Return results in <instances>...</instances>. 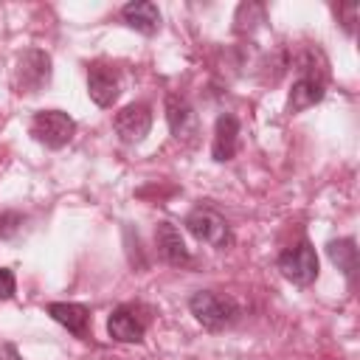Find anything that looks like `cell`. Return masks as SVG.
<instances>
[{"mask_svg":"<svg viewBox=\"0 0 360 360\" xmlns=\"http://www.w3.org/2000/svg\"><path fill=\"white\" fill-rule=\"evenodd\" d=\"M239 149V121L231 112H222L214 124V143H211V155L217 163H225L236 155Z\"/></svg>","mask_w":360,"mask_h":360,"instance_id":"obj_11","label":"cell"},{"mask_svg":"<svg viewBox=\"0 0 360 360\" xmlns=\"http://www.w3.org/2000/svg\"><path fill=\"white\" fill-rule=\"evenodd\" d=\"M48 315L62 323L68 332H73L76 338L87 340L90 338V309L84 304H73V301H53L48 304Z\"/></svg>","mask_w":360,"mask_h":360,"instance_id":"obj_9","label":"cell"},{"mask_svg":"<svg viewBox=\"0 0 360 360\" xmlns=\"http://www.w3.org/2000/svg\"><path fill=\"white\" fill-rule=\"evenodd\" d=\"M321 98H323V79L307 73V76H301V79L292 84L290 98H287V110H290V112H301V110H307V107H315Z\"/></svg>","mask_w":360,"mask_h":360,"instance_id":"obj_14","label":"cell"},{"mask_svg":"<svg viewBox=\"0 0 360 360\" xmlns=\"http://www.w3.org/2000/svg\"><path fill=\"white\" fill-rule=\"evenodd\" d=\"M326 253H329L332 264H338V270L349 278V284H354V273H357V248H354V239L352 236L332 239L326 245Z\"/></svg>","mask_w":360,"mask_h":360,"instance_id":"obj_15","label":"cell"},{"mask_svg":"<svg viewBox=\"0 0 360 360\" xmlns=\"http://www.w3.org/2000/svg\"><path fill=\"white\" fill-rule=\"evenodd\" d=\"M186 228H188V233H191L197 242H205V245L219 248V250L233 242L228 222H225L217 211H211V208H194V211L186 217Z\"/></svg>","mask_w":360,"mask_h":360,"instance_id":"obj_5","label":"cell"},{"mask_svg":"<svg viewBox=\"0 0 360 360\" xmlns=\"http://www.w3.org/2000/svg\"><path fill=\"white\" fill-rule=\"evenodd\" d=\"M17 290V281H14V273L8 267H0V301L11 298Z\"/></svg>","mask_w":360,"mask_h":360,"instance_id":"obj_16","label":"cell"},{"mask_svg":"<svg viewBox=\"0 0 360 360\" xmlns=\"http://www.w3.org/2000/svg\"><path fill=\"white\" fill-rule=\"evenodd\" d=\"M107 332L118 343H141L143 332H146V323L135 315L132 307H115L107 318Z\"/></svg>","mask_w":360,"mask_h":360,"instance_id":"obj_10","label":"cell"},{"mask_svg":"<svg viewBox=\"0 0 360 360\" xmlns=\"http://www.w3.org/2000/svg\"><path fill=\"white\" fill-rule=\"evenodd\" d=\"M87 93H90L93 104L112 107L118 101V96H121V79H118L115 68H110L104 62L90 65V70H87Z\"/></svg>","mask_w":360,"mask_h":360,"instance_id":"obj_7","label":"cell"},{"mask_svg":"<svg viewBox=\"0 0 360 360\" xmlns=\"http://www.w3.org/2000/svg\"><path fill=\"white\" fill-rule=\"evenodd\" d=\"M112 127L118 132V138L124 143H138L149 135L152 129V107L143 104V101H135V104H127L124 110L115 112L112 118Z\"/></svg>","mask_w":360,"mask_h":360,"instance_id":"obj_6","label":"cell"},{"mask_svg":"<svg viewBox=\"0 0 360 360\" xmlns=\"http://www.w3.org/2000/svg\"><path fill=\"white\" fill-rule=\"evenodd\" d=\"M31 138L48 149H62L76 135V121L62 110H39L28 127Z\"/></svg>","mask_w":360,"mask_h":360,"instance_id":"obj_2","label":"cell"},{"mask_svg":"<svg viewBox=\"0 0 360 360\" xmlns=\"http://www.w3.org/2000/svg\"><path fill=\"white\" fill-rule=\"evenodd\" d=\"M0 219H3V222H17L20 217H17V214H3ZM14 228H17V225H3V228H0V236H11V233H14Z\"/></svg>","mask_w":360,"mask_h":360,"instance_id":"obj_17","label":"cell"},{"mask_svg":"<svg viewBox=\"0 0 360 360\" xmlns=\"http://www.w3.org/2000/svg\"><path fill=\"white\" fill-rule=\"evenodd\" d=\"M0 360H22V357L17 354V346H14V343H3V349H0Z\"/></svg>","mask_w":360,"mask_h":360,"instance_id":"obj_18","label":"cell"},{"mask_svg":"<svg viewBox=\"0 0 360 360\" xmlns=\"http://www.w3.org/2000/svg\"><path fill=\"white\" fill-rule=\"evenodd\" d=\"M278 270H281V276L287 281H292L298 287L312 284L318 278V253H315V248L307 239H301L298 245L287 248L278 256Z\"/></svg>","mask_w":360,"mask_h":360,"instance_id":"obj_4","label":"cell"},{"mask_svg":"<svg viewBox=\"0 0 360 360\" xmlns=\"http://www.w3.org/2000/svg\"><path fill=\"white\" fill-rule=\"evenodd\" d=\"M51 82V56L39 48H25L17 56L14 68V87L17 93H39Z\"/></svg>","mask_w":360,"mask_h":360,"instance_id":"obj_3","label":"cell"},{"mask_svg":"<svg viewBox=\"0 0 360 360\" xmlns=\"http://www.w3.org/2000/svg\"><path fill=\"white\" fill-rule=\"evenodd\" d=\"M166 121L177 141H188L197 132V115H194L191 104L174 93L166 96Z\"/></svg>","mask_w":360,"mask_h":360,"instance_id":"obj_12","label":"cell"},{"mask_svg":"<svg viewBox=\"0 0 360 360\" xmlns=\"http://www.w3.org/2000/svg\"><path fill=\"white\" fill-rule=\"evenodd\" d=\"M188 309L191 315L208 329V332H222L228 326H233L242 315L239 304L228 295H219L214 290H200L188 298Z\"/></svg>","mask_w":360,"mask_h":360,"instance_id":"obj_1","label":"cell"},{"mask_svg":"<svg viewBox=\"0 0 360 360\" xmlns=\"http://www.w3.org/2000/svg\"><path fill=\"white\" fill-rule=\"evenodd\" d=\"M155 245H158V253H160L172 267H186V264H191V250L186 248L183 233H180L177 225H172V222H158V228H155Z\"/></svg>","mask_w":360,"mask_h":360,"instance_id":"obj_8","label":"cell"},{"mask_svg":"<svg viewBox=\"0 0 360 360\" xmlns=\"http://www.w3.org/2000/svg\"><path fill=\"white\" fill-rule=\"evenodd\" d=\"M121 17H124V22H127L129 28H135V31H141V34H146V37L158 34V28H160V11H158V6L149 3V0L127 3V6L121 8Z\"/></svg>","mask_w":360,"mask_h":360,"instance_id":"obj_13","label":"cell"}]
</instances>
